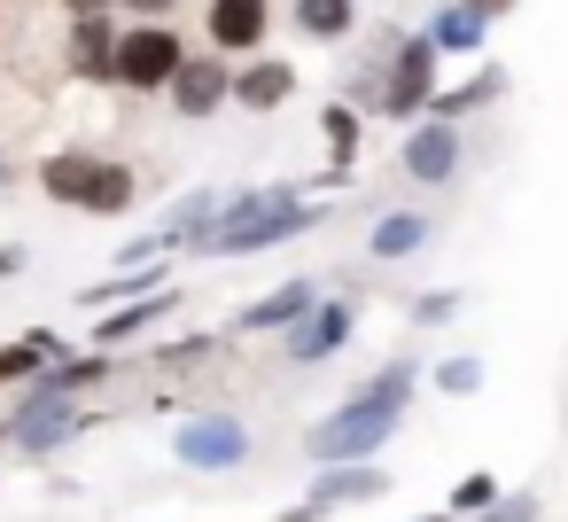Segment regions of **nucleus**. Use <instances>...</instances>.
<instances>
[{"label":"nucleus","instance_id":"nucleus-8","mask_svg":"<svg viewBox=\"0 0 568 522\" xmlns=\"http://www.w3.org/2000/svg\"><path fill=\"white\" fill-rule=\"evenodd\" d=\"M226 94H234V79H226L219 63H195V56H187V63H180V79H172V102H180V118H211Z\"/></svg>","mask_w":568,"mask_h":522},{"label":"nucleus","instance_id":"nucleus-22","mask_svg":"<svg viewBox=\"0 0 568 522\" xmlns=\"http://www.w3.org/2000/svg\"><path fill=\"white\" fill-rule=\"evenodd\" d=\"M475 382H483V367H475V359H452V367H436V390H452V398H467Z\"/></svg>","mask_w":568,"mask_h":522},{"label":"nucleus","instance_id":"nucleus-2","mask_svg":"<svg viewBox=\"0 0 568 522\" xmlns=\"http://www.w3.org/2000/svg\"><path fill=\"white\" fill-rule=\"evenodd\" d=\"M304 227H320V203H304L296 188H265V195H234V203H219L203 250L250 258V250H273V242H288V234H304Z\"/></svg>","mask_w":568,"mask_h":522},{"label":"nucleus","instance_id":"nucleus-13","mask_svg":"<svg viewBox=\"0 0 568 522\" xmlns=\"http://www.w3.org/2000/svg\"><path fill=\"white\" fill-rule=\"evenodd\" d=\"M94 172H102V164H94V157H48V164H40V188H48V195H63V203H79V211H87V195H94Z\"/></svg>","mask_w":568,"mask_h":522},{"label":"nucleus","instance_id":"nucleus-25","mask_svg":"<svg viewBox=\"0 0 568 522\" xmlns=\"http://www.w3.org/2000/svg\"><path fill=\"white\" fill-rule=\"evenodd\" d=\"M320 514H327V506H320V499H304V506H288L281 522H320Z\"/></svg>","mask_w":568,"mask_h":522},{"label":"nucleus","instance_id":"nucleus-1","mask_svg":"<svg viewBox=\"0 0 568 522\" xmlns=\"http://www.w3.org/2000/svg\"><path fill=\"white\" fill-rule=\"evenodd\" d=\"M405 398H413V367H382L343 413H327V421L304 429V452H312V460H335V468H343V460H366V452L405 421Z\"/></svg>","mask_w":568,"mask_h":522},{"label":"nucleus","instance_id":"nucleus-12","mask_svg":"<svg viewBox=\"0 0 568 522\" xmlns=\"http://www.w3.org/2000/svg\"><path fill=\"white\" fill-rule=\"evenodd\" d=\"M288 94H296V71H288V63H250V71L234 79V102H242V110H257V118H265V110H281Z\"/></svg>","mask_w":568,"mask_h":522},{"label":"nucleus","instance_id":"nucleus-11","mask_svg":"<svg viewBox=\"0 0 568 522\" xmlns=\"http://www.w3.org/2000/svg\"><path fill=\"white\" fill-rule=\"evenodd\" d=\"M118 48H125V32H110L102 17H79V32H71V63H79L87 79H118Z\"/></svg>","mask_w":568,"mask_h":522},{"label":"nucleus","instance_id":"nucleus-28","mask_svg":"<svg viewBox=\"0 0 568 522\" xmlns=\"http://www.w3.org/2000/svg\"><path fill=\"white\" fill-rule=\"evenodd\" d=\"M125 9H141V17H156V9H164V0H125Z\"/></svg>","mask_w":568,"mask_h":522},{"label":"nucleus","instance_id":"nucleus-9","mask_svg":"<svg viewBox=\"0 0 568 522\" xmlns=\"http://www.w3.org/2000/svg\"><path fill=\"white\" fill-rule=\"evenodd\" d=\"M405 172H413V180H428V188L459 172V141H452V126H444V118H436V126H420V133L405 141Z\"/></svg>","mask_w":568,"mask_h":522},{"label":"nucleus","instance_id":"nucleus-27","mask_svg":"<svg viewBox=\"0 0 568 522\" xmlns=\"http://www.w3.org/2000/svg\"><path fill=\"white\" fill-rule=\"evenodd\" d=\"M24 265V250H0V273H17Z\"/></svg>","mask_w":568,"mask_h":522},{"label":"nucleus","instance_id":"nucleus-15","mask_svg":"<svg viewBox=\"0 0 568 522\" xmlns=\"http://www.w3.org/2000/svg\"><path fill=\"white\" fill-rule=\"evenodd\" d=\"M382 483H389L382 468H335V475H320V491H312V499H320V506H351V499H374Z\"/></svg>","mask_w":568,"mask_h":522},{"label":"nucleus","instance_id":"nucleus-26","mask_svg":"<svg viewBox=\"0 0 568 522\" xmlns=\"http://www.w3.org/2000/svg\"><path fill=\"white\" fill-rule=\"evenodd\" d=\"M71 9H79V17H102V9H110V0H71Z\"/></svg>","mask_w":568,"mask_h":522},{"label":"nucleus","instance_id":"nucleus-18","mask_svg":"<svg viewBox=\"0 0 568 522\" xmlns=\"http://www.w3.org/2000/svg\"><path fill=\"white\" fill-rule=\"evenodd\" d=\"M125 203H133V172H125V164H102V172H94L87 211H102V219H110V211H125Z\"/></svg>","mask_w":568,"mask_h":522},{"label":"nucleus","instance_id":"nucleus-14","mask_svg":"<svg viewBox=\"0 0 568 522\" xmlns=\"http://www.w3.org/2000/svg\"><path fill=\"white\" fill-rule=\"evenodd\" d=\"M420 242H428V219H420V211H389V219L366 234V250H374V258H413Z\"/></svg>","mask_w":568,"mask_h":522},{"label":"nucleus","instance_id":"nucleus-3","mask_svg":"<svg viewBox=\"0 0 568 522\" xmlns=\"http://www.w3.org/2000/svg\"><path fill=\"white\" fill-rule=\"evenodd\" d=\"M172 452H180V468H242L250 460V429L234 413H187Z\"/></svg>","mask_w":568,"mask_h":522},{"label":"nucleus","instance_id":"nucleus-29","mask_svg":"<svg viewBox=\"0 0 568 522\" xmlns=\"http://www.w3.org/2000/svg\"><path fill=\"white\" fill-rule=\"evenodd\" d=\"M467 9H506V0H467Z\"/></svg>","mask_w":568,"mask_h":522},{"label":"nucleus","instance_id":"nucleus-4","mask_svg":"<svg viewBox=\"0 0 568 522\" xmlns=\"http://www.w3.org/2000/svg\"><path fill=\"white\" fill-rule=\"evenodd\" d=\"M180 32H156V24H141V32H125V48H118V87H133V94H156V87H172L180 79Z\"/></svg>","mask_w":568,"mask_h":522},{"label":"nucleus","instance_id":"nucleus-10","mask_svg":"<svg viewBox=\"0 0 568 522\" xmlns=\"http://www.w3.org/2000/svg\"><path fill=\"white\" fill-rule=\"evenodd\" d=\"M312 304H320V297H312V281H281V289H273V297H257L234 328H242V335H257V328H296Z\"/></svg>","mask_w":568,"mask_h":522},{"label":"nucleus","instance_id":"nucleus-31","mask_svg":"<svg viewBox=\"0 0 568 522\" xmlns=\"http://www.w3.org/2000/svg\"><path fill=\"white\" fill-rule=\"evenodd\" d=\"M0 188H9V164H0Z\"/></svg>","mask_w":568,"mask_h":522},{"label":"nucleus","instance_id":"nucleus-6","mask_svg":"<svg viewBox=\"0 0 568 522\" xmlns=\"http://www.w3.org/2000/svg\"><path fill=\"white\" fill-rule=\"evenodd\" d=\"M428 87H436V40H405L397 63H389V94H382V110H389V118H413V110L428 102Z\"/></svg>","mask_w":568,"mask_h":522},{"label":"nucleus","instance_id":"nucleus-17","mask_svg":"<svg viewBox=\"0 0 568 522\" xmlns=\"http://www.w3.org/2000/svg\"><path fill=\"white\" fill-rule=\"evenodd\" d=\"M428 32H436V48H475V40H483V9H467V0H459V9H444Z\"/></svg>","mask_w":568,"mask_h":522},{"label":"nucleus","instance_id":"nucleus-16","mask_svg":"<svg viewBox=\"0 0 568 522\" xmlns=\"http://www.w3.org/2000/svg\"><path fill=\"white\" fill-rule=\"evenodd\" d=\"M296 32L343 40V32H351V0H296Z\"/></svg>","mask_w":568,"mask_h":522},{"label":"nucleus","instance_id":"nucleus-21","mask_svg":"<svg viewBox=\"0 0 568 522\" xmlns=\"http://www.w3.org/2000/svg\"><path fill=\"white\" fill-rule=\"evenodd\" d=\"M452 506H459V514H475V506H498V475H467V483L452 491Z\"/></svg>","mask_w":568,"mask_h":522},{"label":"nucleus","instance_id":"nucleus-19","mask_svg":"<svg viewBox=\"0 0 568 522\" xmlns=\"http://www.w3.org/2000/svg\"><path fill=\"white\" fill-rule=\"evenodd\" d=\"M156 312H172V297H149V304H133V312H118V320H102V343L118 351V343H125V335H141V328H149Z\"/></svg>","mask_w":568,"mask_h":522},{"label":"nucleus","instance_id":"nucleus-20","mask_svg":"<svg viewBox=\"0 0 568 522\" xmlns=\"http://www.w3.org/2000/svg\"><path fill=\"white\" fill-rule=\"evenodd\" d=\"M327 149H335V164L358 157V118H351V110H327Z\"/></svg>","mask_w":568,"mask_h":522},{"label":"nucleus","instance_id":"nucleus-24","mask_svg":"<svg viewBox=\"0 0 568 522\" xmlns=\"http://www.w3.org/2000/svg\"><path fill=\"white\" fill-rule=\"evenodd\" d=\"M529 514H537V499H506V506H490L483 522H529Z\"/></svg>","mask_w":568,"mask_h":522},{"label":"nucleus","instance_id":"nucleus-30","mask_svg":"<svg viewBox=\"0 0 568 522\" xmlns=\"http://www.w3.org/2000/svg\"><path fill=\"white\" fill-rule=\"evenodd\" d=\"M420 522H452V514H420Z\"/></svg>","mask_w":568,"mask_h":522},{"label":"nucleus","instance_id":"nucleus-7","mask_svg":"<svg viewBox=\"0 0 568 522\" xmlns=\"http://www.w3.org/2000/svg\"><path fill=\"white\" fill-rule=\"evenodd\" d=\"M265 24H273L265 0H211V17H203V32H211L219 56H250L265 40Z\"/></svg>","mask_w":568,"mask_h":522},{"label":"nucleus","instance_id":"nucleus-23","mask_svg":"<svg viewBox=\"0 0 568 522\" xmlns=\"http://www.w3.org/2000/svg\"><path fill=\"white\" fill-rule=\"evenodd\" d=\"M490 94H498V71H483L475 87H459V94H444V118H452V110H475V102H490Z\"/></svg>","mask_w":568,"mask_h":522},{"label":"nucleus","instance_id":"nucleus-5","mask_svg":"<svg viewBox=\"0 0 568 522\" xmlns=\"http://www.w3.org/2000/svg\"><path fill=\"white\" fill-rule=\"evenodd\" d=\"M343 343H351V304H343V297L312 304V312L288 328V359H296V367H320V359H335Z\"/></svg>","mask_w":568,"mask_h":522}]
</instances>
